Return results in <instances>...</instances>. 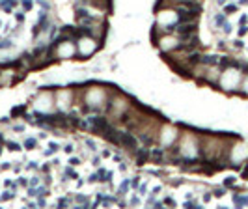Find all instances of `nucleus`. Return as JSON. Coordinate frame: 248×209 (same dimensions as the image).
Wrapping results in <instances>:
<instances>
[{
    "instance_id": "f257e3e1",
    "label": "nucleus",
    "mask_w": 248,
    "mask_h": 209,
    "mask_svg": "<svg viewBox=\"0 0 248 209\" xmlns=\"http://www.w3.org/2000/svg\"><path fill=\"white\" fill-rule=\"evenodd\" d=\"M118 140L121 142L123 148H129V149H134V148H136V138H134L132 135H129V133H121Z\"/></svg>"
},
{
    "instance_id": "f03ea898",
    "label": "nucleus",
    "mask_w": 248,
    "mask_h": 209,
    "mask_svg": "<svg viewBox=\"0 0 248 209\" xmlns=\"http://www.w3.org/2000/svg\"><path fill=\"white\" fill-rule=\"evenodd\" d=\"M177 32H179V34H192L194 32V26L192 24H183V26L177 28Z\"/></svg>"
}]
</instances>
